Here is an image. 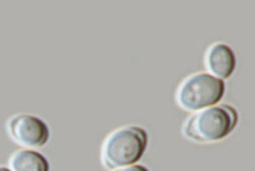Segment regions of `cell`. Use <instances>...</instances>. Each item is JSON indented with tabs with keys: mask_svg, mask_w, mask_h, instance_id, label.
Instances as JSON below:
<instances>
[{
	"mask_svg": "<svg viewBox=\"0 0 255 171\" xmlns=\"http://www.w3.org/2000/svg\"><path fill=\"white\" fill-rule=\"evenodd\" d=\"M239 122V114L231 104H215L195 111L182 127L186 139L195 143H214L233 133Z\"/></svg>",
	"mask_w": 255,
	"mask_h": 171,
	"instance_id": "1",
	"label": "cell"
},
{
	"mask_svg": "<svg viewBox=\"0 0 255 171\" xmlns=\"http://www.w3.org/2000/svg\"><path fill=\"white\" fill-rule=\"evenodd\" d=\"M148 134L139 126H125L112 131L101 146V163L109 170L136 164L145 155Z\"/></svg>",
	"mask_w": 255,
	"mask_h": 171,
	"instance_id": "2",
	"label": "cell"
},
{
	"mask_svg": "<svg viewBox=\"0 0 255 171\" xmlns=\"http://www.w3.org/2000/svg\"><path fill=\"white\" fill-rule=\"evenodd\" d=\"M226 93L224 80L208 73H197L186 78L176 89L178 106L186 111L202 110L219 104Z\"/></svg>",
	"mask_w": 255,
	"mask_h": 171,
	"instance_id": "3",
	"label": "cell"
},
{
	"mask_svg": "<svg viewBox=\"0 0 255 171\" xmlns=\"http://www.w3.org/2000/svg\"><path fill=\"white\" fill-rule=\"evenodd\" d=\"M6 130L13 142L26 149L45 147L51 137L48 124L33 114L13 115L6 123Z\"/></svg>",
	"mask_w": 255,
	"mask_h": 171,
	"instance_id": "4",
	"label": "cell"
},
{
	"mask_svg": "<svg viewBox=\"0 0 255 171\" xmlns=\"http://www.w3.org/2000/svg\"><path fill=\"white\" fill-rule=\"evenodd\" d=\"M205 66L208 74L220 80H227L237 68V55L231 46L224 42H217L206 52Z\"/></svg>",
	"mask_w": 255,
	"mask_h": 171,
	"instance_id": "5",
	"label": "cell"
},
{
	"mask_svg": "<svg viewBox=\"0 0 255 171\" xmlns=\"http://www.w3.org/2000/svg\"><path fill=\"white\" fill-rule=\"evenodd\" d=\"M12 171H51L48 160L35 149H20L8 160Z\"/></svg>",
	"mask_w": 255,
	"mask_h": 171,
	"instance_id": "6",
	"label": "cell"
},
{
	"mask_svg": "<svg viewBox=\"0 0 255 171\" xmlns=\"http://www.w3.org/2000/svg\"><path fill=\"white\" fill-rule=\"evenodd\" d=\"M111 171H151L148 168L145 166H141V164H132V166H127L123 168H118V169L111 170Z\"/></svg>",
	"mask_w": 255,
	"mask_h": 171,
	"instance_id": "7",
	"label": "cell"
},
{
	"mask_svg": "<svg viewBox=\"0 0 255 171\" xmlns=\"http://www.w3.org/2000/svg\"><path fill=\"white\" fill-rule=\"evenodd\" d=\"M0 171H12V170L9 169V168H7V167H2V166H0Z\"/></svg>",
	"mask_w": 255,
	"mask_h": 171,
	"instance_id": "8",
	"label": "cell"
}]
</instances>
